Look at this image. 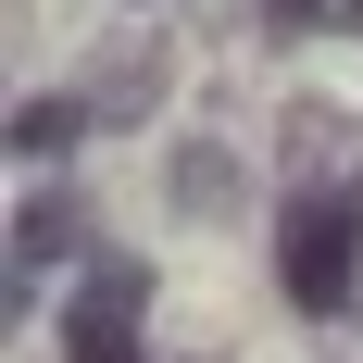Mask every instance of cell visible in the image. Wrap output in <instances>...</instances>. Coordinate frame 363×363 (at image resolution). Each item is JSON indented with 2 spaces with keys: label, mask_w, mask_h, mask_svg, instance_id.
Instances as JSON below:
<instances>
[{
  "label": "cell",
  "mask_w": 363,
  "mask_h": 363,
  "mask_svg": "<svg viewBox=\"0 0 363 363\" xmlns=\"http://www.w3.org/2000/svg\"><path fill=\"white\" fill-rule=\"evenodd\" d=\"M63 351L75 363H138V338H125V313H88V301H75V313H63Z\"/></svg>",
  "instance_id": "6"
},
{
  "label": "cell",
  "mask_w": 363,
  "mask_h": 363,
  "mask_svg": "<svg viewBox=\"0 0 363 363\" xmlns=\"http://www.w3.org/2000/svg\"><path fill=\"white\" fill-rule=\"evenodd\" d=\"M263 26H276V38H301V26H326V0H263Z\"/></svg>",
  "instance_id": "9"
},
{
  "label": "cell",
  "mask_w": 363,
  "mask_h": 363,
  "mask_svg": "<svg viewBox=\"0 0 363 363\" xmlns=\"http://www.w3.org/2000/svg\"><path fill=\"white\" fill-rule=\"evenodd\" d=\"M75 251H88V213H75L63 188H50V201H26V213H13V263H26V276H38V263H75Z\"/></svg>",
  "instance_id": "5"
},
{
  "label": "cell",
  "mask_w": 363,
  "mask_h": 363,
  "mask_svg": "<svg viewBox=\"0 0 363 363\" xmlns=\"http://www.w3.org/2000/svg\"><path fill=\"white\" fill-rule=\"evenodd\" d=\"M176 201H188V213H225V201H238L225 150H188V163H176Z\"/></svg>",
  "instance_id": "7"
},
{
  "label": "cell",
  "mask_w": 363,
  "mask_h": 363,
  "mask_svg": "<svg viewBox=\"0 0 363 363\" xmlns=\"http://www.w3.org/2000/svg\"><path fill=\"white\" fill-rule=\"evenodd\" d=\"M163 88H176V63H163V38H113L101 63H88V113H101V125H138V113L163 101Z\"/></svg>",
  "instance_id": "3"
},
{
  "label": "cell",
  "mask_w": 363,
  "mask_h": 363,
  "mask_svg": "<svg viewBox=\"0 0 363 363\" xmlns=\"http://www.w3.org/2000/svg\"><path fill=\"white\" fill-rule=\"evenodd\" d=\"M326 26H351V38H363V0H326Z\"/></svg>",
  "instance_id": "10"
},
{
  "label": "cell",
  "mask_w": 363,
  "mask_h": 363,
  "mask_svg": "<svg viewBox=\"0 0 363 363\" xmlns=\"http://www.w3.org/2000/svg\"><path fill=\"white\" fill-rule=\"evenodd\" d=\"M138 301H150V263L138 251H113L101 276H88V313H138Z\"/></svg>",
  "instance_id": "8"
},
{
  "label": "cell",
  "mask_w": 363,
  "mask_h": 363,
  "mask_svg": "<svg viewBox=\"0 0 363 363\" xmlns=\"http://www.w3.org/2000/svg\"><path fill=\"white\" fill-rule=\"evenodd\" d=\"M276 150H289V201H363V125H338L326 101H301Z\"/></svg>",
  "instance_id": "2"
},
{
  "label": "cell",
  "mask_w": 363,
  "mask_h": 363,
  "mask_svg": "<svg viewBox=\"0 0 363 363\" xmlns=\"http://www.w3.org/2000/svg\"><path fill=\"white\" fill-rule=\"evenodd\" d=\"M276 276H289L301 313H351V289H363V201H289Z\"/></svg>",
  "instance_id": "1"
},
{
  "label": "cell",
  "mask_w": 363,
  "mask_h": 363,
  "mask_svg": "<svg viewBox=\"0 0 363 363\" xmlns=\"http://www.w3.org/2000/svg\"><path fill=\"white\" fill-rule=\"evenodd\" d=\"M88 125H101V113H88V88H50V101H13V150H26V163H63V150L88 138Z\"/></svg>",
  "instance_id": "4"
}]
</instances>
